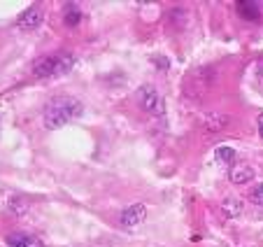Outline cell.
Instances as JSON below:
<instances>
[{
  "label": "cell",
  "mask_w": 263,
  "mask_h": 247,
  "mask_svg": "<svg viewBox=\"0 0 263 247\" xmlns=\"http://www.w3.org/2000/svg\"><path fill=\"white\" fill-rule=\"evenodd\" d=\"M0 129H3V123H0Z\"/></svg>",
  "instance_id": "obj_17"
},
{
  "label": "cell",
  "mask_w": 263,
  "mask_h": 247,
  "mask_svg": "<svg viewBox=\"0 0 263 247\" xmlns=\"http://www.w3.org/2000/svg\"><path fill=\"white\" fill-rule=\"evenodd\" d=\"M42 19H45V14H42V10L37 5L28 7V10L24 12V14L19 16V28L24 30H33V28H40Z\"/></svg>",
  "instance_id": "obj_5"
},
{
  "label": "cell",
  "mask_w": 263,
  "mask_h": 247,
  "mask_svg": "<svg viewBox=\"0 0 263 247\" xmlns=\"http://www.w3.org/2000/svg\"><path fill=\"white\" fill-rule=\"evenodd\" d=\"M135 100L138 105L149 114H163V100H161L159 91L152 84H142L138 91H135Z\"/></svg>",
  "instance_id": "obj_3"
},
{
  "label": "cell",
  "mask_w": 263,
  "mask_h": 247,
  "mask_svg": "<svg viewBox=\"0 0 263 247\" xmlns=\"http://www.w3.org/2000/svg\"><path fill=\"white\" fill-rule=\"evenodd\" d=\"M152 61H156L161 70H165V68H168V59H163V56H154V59H152Z\"/></svg>",
  "instance_id": "obj_15"
},
{
  "label": "cell",
  "mask_w": 263,
  "mask_h": 247,
  "mask_svg": "<svg viewBox=\"0 0 263 247\" xmlns=\"http://www.w3.org/2000/svg\"><path fill=\"white\" fill-rule=\"evenodd\" d=\"M214 158H217L221 166H231V168H233V163H235V149L221 145V147L214 149Z\"/></svg>",
  "instance_id": "obj_11"
},
{
  "label": "cell",
  "mask_w": 263,
  "mask_h": 247,
  "mask_svg": "<svg viewBox=\"0 0 263 247\" xmlns=\"http://www.w3.org/2000/svg\"><path fill=\"white\" fill-rule=\"evenodd\" d=\"M242 201H238V198H233V196H229V198H223L221 201V215L226 219H235V217H240L242 215Z\"/></svg>",
  "instance_id": "obj_8"
},
{
  "label": "cell",
  "mask_w": 263,
  "mask_h": 247,
  "mask_svg": "<svg viewBox=\"0 0 263 247\" xmlns=\"http://www.w3.org/2000/svg\"><path fill=\"white\" fill-rule=\"evenodd\" d=\"M147 219V208H144L142 203H133V205H128V208L124 210V213L119 215V224L124 228H135L140 226V224Z\"/></svg>",
  "instance_id": "obj_4"
},
{
  "label": "cell",
  "mask_w": 263,
  "mask_h": 247,
  "mask_svg": "<svg viewBox=\"0 0 263 247\" xmlns=\"http://www.w3.org/2000/svg\"><path fill=\"white\" fill-rule=\"evenodd\" d=\"M84 108L77 98L72 96H61V98H54L49 100V105L45 108V117H42V123H45V129L49 131H56L65 123H70L72 119H80Z\"/></svg>",
  "instance_id": "obj_1"
},
{
  "label": "cell",
  "mask_w": 263,
  "mask_h": 247,
  "mask_svg": "<svg viewBox=\"0 0 263 247\" xmlns=\"http://www.w3.org/2000/svg\"><path fill=\"white\" fill-rule=\"evenodd\" d=\"M229 178H231V182L233 184H247V182H252L254 180V170L249 168L247 163H238V166L231 168Z\"/></svg>",
  "instance_id": "obj_7"
},
{
  "label": "cell",
  "mask_w": 263,
  "mask_h": 247,
  "mask_svg": "<svg viewBox=\"0 0 263 247\" xmlns=\"http://www.w3.org/2000/svg\"><path fill=\"white\" fill-rule=\"evenodd\" d=\"M80 19H82V12L77 10V7L70 5L68 12H65V24H68V26H77V24H80Z\"/></svg>",
  "instance_id": "obj_14"
},
{
  "label": "cell",
  "mask_w": 263,
  "mask_h": 247,
  "mask_svg": "<svg viewBox=\"0 0 263 247\" xmlns=\"http://www.w3.org/2000/svg\"><path fill=\"white\" fill-rule=\"evenodd\" d=\"M28 201H26L24 196H14V198H10V203H7V210H10L14 217H24L26 213H28Z\"/></svg>",
  "instance_id": "obj_12"
},
{
  "label": "cell",
  "mask_w": 263,
  "mask_h": 247,
  "mask_svg": "<svg viewBox=\"0 0 263 247\" xmlns=\"http://www.w3.org/2000/svg\"><path fill=\"white\" fill-rule=\"evenodd\" d=\"M247 198H249V203H254V205H263V182L254 184Z\"/></svg>",
  "instance_id": "obj_13"
},
{
  "label": "cell",
  "mask_w": 263,
  "mask_h": 247,
  "mask_svg": "<svg viewBox=\"0 0 263 247\" xmlns=\"http://www.w3.org/2000/svg\"><path fill=\"white\" fill-rule=\"evenodd\" d=\"M235 7H238V14L242 16V19H247V21L261 19V10H258L256 3H245V0H240V3H235Z\"/></svg>",
  "instance_id": "obj_10"
},
{
  "label": "cell",
  "mask_w": 263,
  "mask_h": 247,
  "mask_svg": "<svg viewBox=\"0 0 263 247\" xmlns=\"http://www.w3.org/2000/svg\"><path fill=\"white\" fill-rule=\"evenodd\" d=\"M226 123H229V117H223V114H219V112H210L208 117H205L203 126L210 131V133H217V131L226 129Z\"/></svg>",
  "instance_id": "obj_9"
},
{
  "label": "cell",
  "mask_w": 263,
  "mask_h": 247,
  "mask_svg": "<svg viewBox=\"0 0 263 247\" xmlns=\"http://www.w3.org/2000/svg\"><path fill=\"white\" fill-rule=\"evenodd\" d=\"M7 245L10 247H45V242L40 238L30 236V233H12L7 238Z\"/></svg>",
  "instance_id": "obj_6"
},
{
  "label": "cell",
  "mask_w": 263,
  "mask_h": 247,
  "mask_svg": "<svg viewBox=\"0 0 263 247\" xmlns=\"http://www.w3.org/2000/svg\"><path fill=\"white\" fill-rule=\"evenodd\" d=\"M256 123H258V135L263 138V112L258 114V121H256Z\"/></svg>",
  "instance_id": "obj_16"
},
{
  "label": "cell",
  "mask_w": 263,
  "mask_h": 247,
  "mask_svg": "<svg viewBox=\"0 0 263 247\" xmlns=\"http://www.w3.org/2000/svg\"><path fill=\"white\" fill-rule=\"evenodd\" d=\"M74 65V56L68 51H61V54H51V56H42L40 61H35L33 65V75L35 77H61V75H68Z\"/></svg>",
  "instance_id": "obj_2"
}]
</instances>
